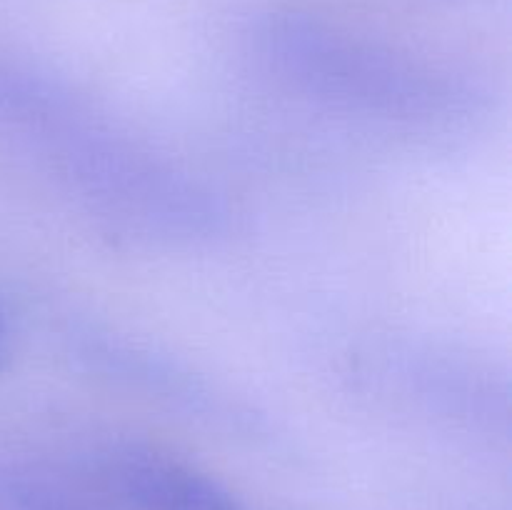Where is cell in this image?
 <instances>
[{
  "mask_svg": "<svg viewBox=\"0 0 512 510\" xmlns=\"http://www.w3.org/2000/svg\"><path fill=\"white\" fill-rule=\"evenodd\" d=\"M270 58L295 88L373 118L438 123L470 110L468 85L313 23L275 28Z\"/></svg>",
  "mask_w": 512,
  "mask_h": 510,
  "instance_id": "cell-1",
  "label": "cell"
},
{
  "mask_svg": "<svg viewBox=\"0 0 512 510\" xmlns=\"http://www.w3.org/2000/svg\"><path fill=\"white\" fill-rule=\"evenodd\" d=\"M105 478L135 510H248L215 478L150 448L113 450Z\"/></svg>",
  "mask_w": 512,
  "mask_h": 510,
  "instance_id": "cell-2",
  "label": "cell"
},
{
  "mask_svg": "<svg viewBox=\"0 0 512 510\" xmlns=\"http://www.w3.org/2000/svg\"><path fill=\"white\" fill-rule=\"evenodd\" d=\"M0 510H93L40 475L0 468Z\"/></svg>",
  "mask_w": 512,
  "mask_h": 510,
  "instance_id": "cell-3",
  "label": "cell"
},
{
  "mask_svg": "<svg viewBox=\"0 0 512 510\" xmlns=\"http://www.w3.org/2000/svg\"><path fill=\"white\" fill-rule=\"evenodd\" d=\"M5 360H8V330H5V320L0 315V368L5 365Z\"/></svg>",
  "mask_w": 512,
  "mask_h": 510,
  "instance_id": "cell-4",
  "label": "cell"
}]
</instances>
